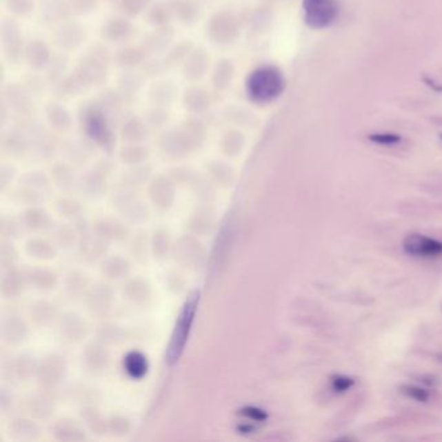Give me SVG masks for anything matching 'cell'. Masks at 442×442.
<instances>
[{
  "label": "cell",
  "instance_id": "7a4b0ae2",
  "mask_svg": "<svg viewBox=\"0 0 442 442\" xmlns=\"http://www.w3.org/2000/svg\"><path fill=\"white\" fill-rule=\"evenodd\" d=\"M197 303H199V292H194L184 303L183 309L179 314L178 322H177L173 336H172V341H170L169 352H168V358H169L170 363L177 362L183 352L187 337H188L190 330H191V324L194 322V312H196Z\"/></svg>",
  "mask_w": 442,
  "mask_h": 442
},
{
  "label": "cell",
  "instance_id": "8992f818",
  "mask_svg": "<svg viewBox=\"0 0 442 442\" xmlns=\"http://www.w3.org/2000/svg\"><path fill=\"white\" fill-rule=\"evenodd\" d=\"M331 384L336 393H345L354 385V380L344 375H336L331 378Z\"/></svg>",
  "mask_w": 442,
  "mask_h": 442
},
{
  "label": "cell",
  "instance_id": "9c48e42d",
  "mask_svg": "<svg viewBox=\"0 0 442 442\" xmlns=\"http://www.w3.org/2000/svg\"><path fill=\"white\" fill-rule=\"evenodd\" d=\"M437 358H439V361H440V362H441L442 363V354H439V356H437Z\"/></svg>",
  "mask_w": 442,
  "mask_h": 442
},
{
  "label": "cell",
  "instance_id": "5b68a950",
  "mask_svg": "<svg viewBox=\"0 0 442 442\" xmlns=\"http://www.w3.org/2000/svg\"><path fill=\"white\" fill-rule=\"evenodd\" d=\"M401 390L403 394H406L408 397L415 399L416 402H427L430 399V393L425 389L416 387V385H402Z\"/></svg>",
  "mask_w": 442,
  "mask_h": 442
},
{
  "label": "cell",
  "instance_id": "52a82bcc",
  "mask_svg": "<svg viewBox=\"0 0 442 442\" xmlns=\"http://www.w3.org/2000/svg\"><path fill=\"white\" fill-rule=\"evenodd\" d=\"M372 143L381 144V145H394L401 141V137L397 134H372L368 137Z\"/></svg>",
  "mask_w": 442,
  "mask_h": 442
},
{
  "label": "cell",
  "instance_id": "ba28073f",
  "mask_svg": "<svg viewBox=\"0 0 442 442\" xmlns=\"http://www.w3.org/2000/svg\"><path fill=\"white\" fill-rule=\"evenodd\" d=\"M128 367H129L130 372H131V374H132L134 376L144 374V370H145L143 358H141V356H137V354H134V356H132V358H129Z\"/></svg>",
  "mask_w": 442,
  "mask_h": 442
},
{
  "label": "cell",
  "instance_id": "30bf717a",
  "mask_svg": "<svg viewBox=\"0 0 442 442\" xmlns=\"http://www.w3.org/2000/svg\"><path fill=\"white\" fill-rule=\"evenodd\" d=\"M441 139H442V135H441Z\"/></svg>",
  "mask_w": 442,
  "mask_h": 442
},
{
  "label": "cell",
  "instance_id": "277c9868",
  "mask_svg": "<svg viewBox=\"0 0 442 442\" xmlns=\"http://www.w3.org/2000/svg\"><path fill=\"white\" fill-rule=\"evenodd\" d=\"M403 250L412 257H440L442 256V241L421 234H410L403 240Z\"/></svg>",
  "mask_w": 442,
  "mask_h": 442
},
{
  "label": "cell",
  "instance_id": "3957f363",
  "mask_svg": "<svg viewBox=\"0 0 442 442\" xmlns=\"http://www.w3.org/2000/svg\"><path fill=\"white\" fill-rule=\"evenodd\" d=\"M305 21L313 29H324L336 20L339 8L334 0H303Z\"/></svg>",
  "mask_w": 442,
  "mask_h": 442
},
{
  "label": "cell",
  "instance_id": "6da1fadb",
  "mask_svg": "<svg viewBox=\"0 0 442 442\" xmlns=\"http://www.w3.org/2000/svg\"><path fill=\"white\" fill-rule=\"evenodd\" d=\"M283 76L279 70L274 68H262L249 77V97L257 103H269L275 100L283 92Z\"/></svg>",
  "mask_w": 442,
  "mask_h": 442
}]
</instances>
